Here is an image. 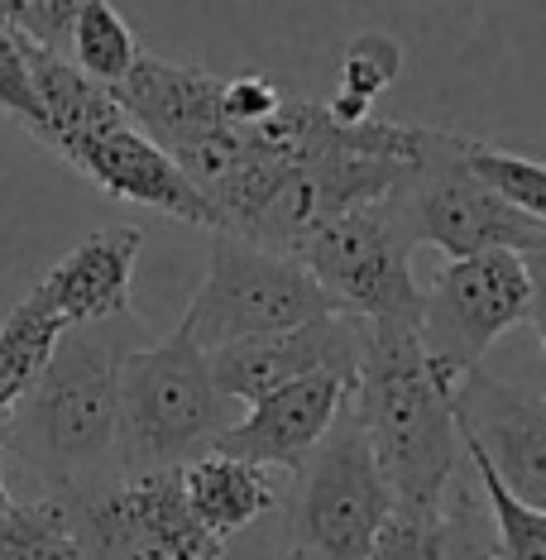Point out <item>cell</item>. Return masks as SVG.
<instances>
[{
	"label": "cell",
	"mask_w": 546,
	"mask_h": 560,
	"mask_svg": "<svg viewBox=\"0 0 546 560\" xmlns=\"http://www.w3.org/2000/svg\"><path fill=\"white\" fill-rule=\"evenodd\" d=\"M149 340L135 312L62 326L44 369L0 417L5 465L48 489H92L116 479V374L125 350Z\"/></svg>",
	"instance_id": "6da1fadb"
},
{
	"label": "cell",
	"mask_w": 546,
	"mask_h": 560,
	"mask_svg": "<svg viewBox=\"0 0 546 560\" xmlns=\"http://www.w3.org/2000/svg\"><path fill=\"white\" fill-rule=\"evenodd\" d=\"M350 412L388 479L393 503L441 508L461 469L451 393L431 378L417 322H364Z\"/></svg>",
	"instance_id": "7a4b0ae2"
},
{
	"label": "cell",
	"mask_w": 546,
	"mask_h": 560,
	"mask_svg": "<svg viewBox=\"0 0 546 560\" xmlns=\"http://www.w3.org/2000/svg\"><path fill=\"white\" fill-rule=\"evenodd\" d=\"M240 417V402L225 398L211 378L207 350L183 330L163 340H139L125 350L116 374V465L120 475L183 465L211 451Z\"/></svg>",
	"instance_id": "3957f363"
},
{
	"label": "cell",
	"mask_w": 546,
	"mask_h": 560,
	"mask_svg": "<svg viewBox=\"0 0 546 560\" xmlns=\"http://www.w3.org/2000/svg\"><path fill=\"white\" fill-rule=\"evenodd\" d=\"M518 326L542 336V254L479 249L451 259L417 307V340L446 393Z\"/></svg>",
	"instance_id": "277c9868"
},
{
	"label": "cell",
	"mask_w": 546,
	"mask_h": 560,
	"mask_svg": "<svg viewBox=\"0 0 546 560\" xmlns=\"http://www.w3.org/2000/svg\"><path fill=\"white\" fill-rule=\"evenodd\" d=\"M388 197L417 245L441 249L446 259H465L479 249L546 254V215H527L499 192H489L455 154L451 130L417 125L413 163L388 187Z\"/></svg>",
	"instance_id": "5b68a950"
},
{
	"label": "cell",
	"mask_w": 546,
	"mask_h": 560,
	"mask_svg": "<svg viewBox=\"0 0 546 560\" xmlns=\"http://www.w3.org/2000/svg\"><path fill=\"white\" fill-rule=\"evenodd\" d=\"M388 508V479L346 402V412L293 469L288 551L298 560H364Z\"/></svg>",
	"instance_id": "8992f818"
},
{
	"label": "cell",
	"mask_w": 546,
	"mask_h": 560,
	"mask_svg": "<svg viewBox=\"0 0 546 560\" xmlns=\"http://www.w3.org/2000/svg\"><path fill=\"white\" fill-rule=\"evenodd\" d=\"M211 269L201 278V288L187 302L183 330L193 346L216 350L231 346V340L249 336H274V330L302 326L312 316L332 312V292L302 269V259L269 245H254V240L211 231Z\"/></svg>",
	"instance_id": "52a82bcc"
},
{
	"label": "cell",
	"mask_w": 546,
	"mask_h": 560,
	"mask_svg": "<svg viewBox=\"0 0 546 560\" xmlns=\"http://www.w3.org/2000/svg\"><path fill=\"white\" fill-rule=\"evenodd\" d=\"M413 249L417 240L384 192L312 225L293 245V259H302V269L332 292L336 307L364 322H417L422 288L413 278Z\"/></svg>",
	"instance_id": "ba28073f"
},
{
	"label": "cell",
	"mask_w": 546,
	"mask_h": 560,
	"mask_svg": "<svg viewBox=\"0 0 546 560\" xmlns=\"http://www.w3.org/2000/svg\"><path fill=\"white\" fill-rule=\"evenodd\" d=\"M54 154L68 159L72 168H78L92 187H101L106 197L135 201V207H154V211L177 215V221H187V225L216 231V215L207 207V197L197 192V183L177 168L120 106L111 110L106 120L68 135Z\"/></svg>",
	"instance_id": "9c48e42d"
},
{
	"label": "cell",
	"mask_w": 546,
	"mask_h": 560,
	"mask_svg": "<svg viewBox=\"0 0 546 560\" xmlns=\"http://www.w3.org/2000/svg\"><path fill=\"white\" fill-rule=\"evenodd\" d=\"M111 96L187 177L231 135V120L221 116V78H211L201 68L163 62L144 48L135 54L130 72L111 86Z\"/></svg>",
	"instance_id": "30bf717a"
},
{
	"label": "cell",
	"mask_w": 546,
	"mask_h": 560,
	"mask_svg": "<svg viewBox=\"0 0 546 560\" xmlns=\"http://www.w3.org/2000/svg\"><path fill=\"white\" fill-rule=\"evenodd\" d=\"M360 346H364V316L332 307L302 326L274 330V336H249V340H231V346H216L207 350V364H211L216 388L245 407L249 398H259V393L288 384V378H302V374H340L355 388Z\"/></svg>",
	"instance_id": "8fae6325"
},
{
	"label": "cell",
	"mask_w": 546,
	"mask_h": 560,
	"mask_svg": "<svg viewBox=\"0 0 546 560\" xmlns=\"http://www.w3.org/2000/svg\"><path fill=\"white\" fill-rule=\"evenodd\" d=\"M455 436L475 441L523 503H546V402L537 384H503L485 364L451 388Z\"/></svg>",
	"instance_id": "7c38bea8"
},
{
	"label": "cell",
	"mask_w": 546,
	"mask_h": 560,
	"mask_svg": "<svg viewBox=\"0 0 546 560\" xmlns=\"http://www.w3.org/2000/svg\"><path fill=\"white\" fill-rule=\"evenodd\" d=\"M346 402H350V378H340V374L288 378V384L249 398L245 412L211 441V451L264 465L274 475H293L302 465V455L346 412Z\"/></svg>",
	"instance_id": "4fadbf2b"
},
{
	"label": "cell",
	"mask_w": 546,
	"mask_h": 560,
	"mask_svg": "<svg viewBox=\"0 0 546 560\" xmlns=\"http://www.w3.org/2000/svg\"><path fill=\"white\" fill-rule=\"evenodd\" d=\"M139 249H144V231L139 225H106V231L86 235L82 245L62 254L54 269L34 283V292L48 302V312L62 316V326L106 322V316L135 312L130 283H135Z\"/></svg>",
	"instance_id": "5bb4252c"
},
{
	"label": "cell",
	"mask_w": 546,
	"mask_h": 560,
	"mask_svg": "<svg viewBox=\"0 0 546 560\" xmlns=\"http://www.w3.org/2000/svg\"><path fill=\"white\" fill-rule=\"evenodd\" d=\"M177 479H183V499L193 508L197 527L207 532V541L216 546V556L278 503L274 469L235 460V455L221 451H201L193 460H183Z\"/></svg>",
	"instance_id": "9a60e30c"
},
{
	"label": "cell",
	"mask_w": 546,
	"mask_h": 560,
	"mask_svg": "<svg viewBox=\"0 0 546 560\" xmlns=\"http://www.w3.org/2000/svg\"><path fill=\"white\" fill-rule=\"evenodd\" d=\"M461 460H469V475L479 483V499L489 513V532L503 560H546V513L523 503L513 489L499 479V469L489 465V455L475 441L461 436Z\"/></svg>",
	"instance_id": "2e32d148"
},
{
	"label": "cell",
	"mask_w": 546,
	"mask_h": 560,
	"mask_svg": "<svg viewBox=\"0 0 546 560\" xmlns=\"http://www.w3.org/2000/svg\"><path fill=\"white\" fill-rule=\"evenodd\" d=\"M58 336H62V316L48 312V302L39 292H30V298L10 312V322L0 326V417L34 384V374L44 369Z\"/></svg>",
	"instance_id": "e0dca14e"
},
{
	"label": "cell",
	"mask_w": 546,
	"mask_h": 560,
	"mask_svg": "<svg viewBox=\"0 0 546 560\" xmlns=\"http://www.w3.org/2000/svg\"><path fill=\"white\" fill-rule=\"evenodd\" d=\"M0 560H78L68 508L58 493L15 499L0 513Z\"/></svg>",
	"instance_id": "ac0fdd59"
},
{
	"label": "cell",
	"mask_w": 546,
	"mask_h": 560,
	"mask_svg": "<svg viewBox=\"0 0 546 560\" xmlns=\"http://www.w3.org/2000/svg\"><path fill=\"white\" fill-rule=\"evenodd\" d=\"M135 54H139V44H135L130 24L120 20V10L111 5V0H86L78 10V20H72L68 58L78 62L92 82L116 86L125 72H130Z\"/></svg>",
	"instance_id": "d6986e66"
},
{
	"label": "cell",
	"mask_w": 546,
	"mask_h": 560,
	"mask_svg": "<svg viewBox=\"0 0 546 560\" xmlns=\"http://www.w3.org/2000/svg\"><path fill=\"white\" fill-rule=\"evenodd\" d=\"M455 154L489 192H499L527 215H546V173L537 159L508 154V149H493L485 139H465V135H455Z\"/></svg>",
	"instance_id": "ffe728a7"
},
{
	"label": "cell",
	"mask_w": 546,
	"mask_h": 560,
	"mask_svg": "<svg viewBox=\"0 0 546 560\" xmlns=\"http://www.w3.org/2000/svg\"><path fill=\"white\" fill-rule=\"evenodd\" d=\"M441 560H503L489 532L485 499L469 493V479L461 469L446 483V503H441Z\"/></svg>",
	"instance_id": "44dd1931"
},
{
	"label": "cell",
	"mask_w": 546,
	"mask_h": 560,
	"mask_svg": "<svg viewBox=\"0 0 546 560\" xmlns=\"http://www.w3.org/2000/svg\"><path fill=\"white\" fill-rule=\"evenodd\" d=\"M364 560H441V508L393 503Z\"/></svg>",
	"instance_id": "7402d4cb"
},
{
	"label": "cell",
	"mask_w": 546,
	"mask_h": 560,
	"mask_svg": "<svg viewBox=\"0 0 546 560\" xmlns=\"http://www.w3.org/2000/svg\"><path fill=\"white\" fill-rule=\"evenodd\" d=\"M398 72H403L398 39H388V34H360V39L346 48V62H340V92L374 106V96L384 92Z\"/></svg>",
	"instance_id": "603a6c76"
},
{
	"label": "cell",
	"mask_w": 546,
	"mask_h": 560,
	"mask_svg": "<svg viewBox=\"0 0 546 560\" xmlns=\"http://www.w3.org/2000/svg\"><path fill=\"white\" fill-rule=\"evenodd\" d=\"M82 5L86 0H0V24L30 44L68 54V34Z\"/></svg>",
	"instance_id": "cb8c5ba5"
},
{
	"label": "cell",
	"mask_w": 546,
	"mask_h": 560,
	"mask_svg": "<svg viewBox=\"0 0 546 560\" xmlns=\"http://www.w3.org/2000/svg\"><path fill=\"white\" fill-rule=\"evenodd\" d=\"M0 110H5L10 120H20L24 130L39 139L44 110H39V101H34V86H30V62H24V44H20V34L5 30V24H0Z\"/></svg>",
	"instance_id": "d4e9b609"
},
{
	"label": "cell",
	"mask_w": 546,
	"mask_h": 560,
	"mask_svg": "<svg viewBox=\"0 0 546 560\" xmlns=\"http://www.w3.org/2000/svg\"><path fill=\"white\" fill-rule=\"evenodd\" d=\"M278 101H283V92H278L269 78H259V72H249V78H231V82L221 78V116L231 125H254V120L274 116Z\"/></svg>",
	"instance_id": "484cf974"
},
{
	"label": "cell",
	"mask_w": 546,
	"mask_h": 560,
	"mask_svg": "<svg viewBox=\"0 0 546 560\" xmlns=\"http://www.w3.org/2000/svg\"><path fill=\"white\" fill-rule=\"evenodd\" d=\"M15 503V489H10V465H5V451H0V513Z\"/></svg>",
	"instance_id": "4316f807"
}]
</instances>
